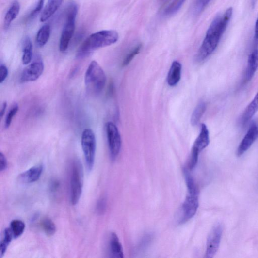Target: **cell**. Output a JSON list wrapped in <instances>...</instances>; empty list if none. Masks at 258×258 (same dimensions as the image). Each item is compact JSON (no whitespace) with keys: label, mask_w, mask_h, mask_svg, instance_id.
Wrapping results in <instances>:
<instances>
[{"label":"cell","mask_w":258,"mask_h":258,"mask_svg":"<svg viewBox=\"0 0 258 258\" xmlns=\"http://www.w3.org/2000/svg\"><path fill=\"white\" fill-rule=\"evenodd\" d=\"M233 14V8H229L223 15H218L213 20L197 53L196 60L198 62L204 61L214 52L227 27Z\"/></svg>","instance_id":"obj_1"},{"label":"cell","mask_w":258,"mask_h":258,"mask_svg":"<svg viewBox=\"0 0 258 258\" xmlns=\"http://www.w3.org/2000/svg\"><path fill=\"white\" fill-rule=\"evenodd\" d=\"M119 34L113 30L101 31L89 35L77 51L76 57L82 58L96 50L115 44L118 41Z\"/></svg>","instance_id":"obj_2"},{"label":"cell","mask_w":258,"mask_h":258,"mask_svg":"<svg viewBox=\"0 0 258 258\" xmlns=\"http://www.w3.org/2000/svg\"><path fill=\"white\" fill-rule=\"evenodd\" d=\"M186 181L188 190V195L181 209L179 223L188 222L195 215L199 207V192L197 186L188 170L185 171Z\"/></svg>","instance_id":"obj_3"},{"label":"cell","mask_w":258,"mask_h":258,"mask_svg":"<svg viewBox=\"0 0 258 258\" xmlns=\"http://www.w3.org/2000/svg\"><path fill=\"white\" fill-rule=\"evenodd\" d=\"M107 81L106 75L99 64L96 61L90 63L86 71L84 82L87 91L98 95L104 89Z\"/></svg>","instance_id":"obj_4"},{"label":"cell","mask_w":258,"mask_h":258,"mask_svg":"<svg viewBox=\"0 0 258 258\" xmlns=\"http://www.w3.org/2000/svg\"><path fill=\"white\" fill-rule=\"evenodd\" d=\"M79 11V6L76 2L71 1L66 11L65 24L61 35L59 49L61 52H64L68 48L75 30V21Z\"/></svg>","instance_id":"obj_5"},{"label":"cell","mask_w":258,"mask_h":258,"mask_svg":"<svg viewBox=\"0 0 258 258\" xmlns=\"http://www.w3.org/2000/svg\"><path fill=\"white\" fill-rule=\"evenodd\" d=\"M84 180L83 169L78 160L73 161L70 177V199L73 205L78 203L81 197Z\"/></svg>","instance_id":"obj_6"},{"label":"cell","mask_w":258,"mask_h":258,"mask_svg":"<svg viewBox=\"0 0 258 258\" xmlns=\"http://www.w3.org/2000/svg\"><path fill=\"white\" fill-rule=\"evenodd\" d=\"M81 145L85 160L87 169L92 171L95 162L97 141L94 131L90 129H85L81 136Z\"/></svg>","instance_id":"obj_7"},{"label":"cell","mask_w":258,"mask_h":258,"mask_svg":"<svg viewBox=\"0 0 258 258\" xmlns=\"http://www.w3.org/2000/svg\"><path fill=\"white\" fill-rule=\"evenodd\" d=\"M106 129L110 157L114 161L117 159L121 151V137L117 126L113 122H108Z\"/></svg>","instance_id":"obj_8"},{"label":"cell","mask_w":258,"mask_h":258,"mask_svg":"<svg viewBox=\"0 0 258 258\" xmlns=\"http://www.w3.org/2000/svg\"><path fill=\"white\" fill-rule=\"evenodd\" d=\"M44 64L40 56H37L33 61L22 72L20 81L22 83L33 82L40 78L44 72Z\"/></svg>","instance_id":"obj_9"},{"label":"cell","mask_w":258,"mask_h":258,"mask_svg":"<svg viewBox=\"0 0 258 258\" xmlns=\"http://www.w3.org/2000/svg\"><path fill=\"white\" fill-rule=\"evenodd\" d=\"M223 233V226L221 224L215 225L209 236L205 257L212 258L214 257L218 250Z\"/></svg>","instance_id":"obj_10"},{"label":"cell","mask_w":258,"mask_h":258,"mask_svg":"<svg viewBox=\"0 0 258 258\" xmlns=\"http://www.w3.org/2000/svg\"><path fill=\"white\" fill-rule=\"evenodd\" d=\"M258 137V126L255 122H252L250 126L249 130L239 146L237 154L238 157H241L247 152L252 146L255 141Z\"/></svg>","instance_id":"obj_11"},{"label":"cell","mask_w":258,"mask_h":258,"mask_svg":"<svg viewBox=\"0 0 258 258\" xmlns=\"http://www.w3.org/2000/svg\"><path fill=\"white\" fill-rule=\"evenodd\" d=\"M44 166L42 164L35 165L20 174L18 179L23 184H32L37 182L42 175Z\"/></svg>","instance_id":"obj_12"},{"label":"cell","mask_w":258,"mask_h":258,"mask_svg":"<svg viewBox=\"0 0 258 258\" xmlns=\"http://www.w3.org/2000/svg\"><path fill=\"white\" fill-rule=\"evenodd\" d=\"M210 142L209 129L205 124H202L200 133L196 139L191 151L199 154L203 150L208 146Z\"/></svg>","instance_id":"obj_13"},{"label":"cell","mask_w":258,"mask_h":258,"mask_svg":"<svg viewBox=\"0 0 258 258\" xmlns=\"http://www.w3.org/2000/svg\"><path fill=\"white\" fill-rule=\"evenodd\" d=\"M258 68V50L255 49L248 58L247 68L243 80L244 83H247L252 80Z\"/></svg>","instance_id":"obj_14"},{"label":"cell","mask_w":258,"mask_h":258,"mask_svg":"<svg viewBox=\"0 0 258 258\" xmlns=\"http://www.w3.org/2000/svg\"><path fill=\"white\" fill-rule=\"evenodd\" d=\"M258 111V92L242 113L240 119V124L242 126L247 124Z\"/></svg>","instance_id":"obj_15"},{"label":"cell","mask_w":258,"mask_h":258,"mask_svg":"<svg viewBox=\"0 0 258 258\" xmlns=\"http://www.w3.org/2000/svg\"><path fill=\"white\" fill-rule=\"evenodd\" d=\"M182 66L177 61L173 62L167 77V83L170 86H176L181 78Z\"/></svg>","instance_id":"obj_16"},{"label":"cell","mask_w":258,"mask_h":258,"mask_svg":"<svg viewBox=\"0 0 258 258\" xmlns=\"http://www.w3.org/2000/svg\"><path fill=\"white\" fill-rule=\"evenodd\" d=\"M109 247L111 257L117 258H123L124 257L122 244L118 236L114 233H112L110 235Z\"/></svg>","instance_id":"obj_17"},{"label":"cell","mask_w":258,"mask_h":258,"mask_svg":"<svg viewBox=\"0 0 258 258\" xmlns=\"http://www.w3.org/2000/svg\"><path fill=\"white\" fill-rule=\"evenodd\" d=\"M63 0H48L41 17V21L44 22L52 16L58 10Z\"/></svg>","instance_id":"obj_18"},{"label":"cell","mask_w":258,"mask_h":258,"mask_svg":"<svg viewBox=\"0 0 258 258\" xmlns=\"http://www.w3.org/2000/svg\"><path fill=\"white\" fill-rule=\"evenodd\" d=\"M20 9V4L18 1L16 0V1L13 2L5 17L4 22L5 29H8L13 21L17 17L19 14Z\"/></svg>","instance_id":"obj_19"},{"label":"cell","mask_w":258,"mask_h":258,"mask_svg":"<svg viewBox=\"0 0 258 258\" xmlns=\"http://www.w3.org/2000/svg\"><path fill=\"white\" fill-rule=\"evenodd\" d=\"M32 44L30 38L26 36L22 43V63L25 65L30 64L32 58Z\"/></svg>","instance_id":"obj_20"},{"label":"cell","mask_w":258,"mask_h":258,"mask_svg":"<svg viewBox=\"0 0 258 258\" xmlns=\"http://www.w3.org/2000/svg\"><path fill=\"white\" fill-rule=\"evenodd\" d=\"M50 34V25L46 24L38 31L36 37V44L38 47L42 48L48 43Z\"/></svg>","instance_id":"obj_21"},{"label":"cell","mask_w":258,"mask_h":258,"mask_svg":"<svg viewBox=\"0 0 258 258\" xmlns=\"http://www.w3.org/2000/svg\"><path fill=\"white\" fill-rule=\"evenodd\" d=\"M13 239H14V237L10 228H6L4 231L3 236L1 243H0V256L1 258H2L6 253Z\"/></svg>","instance_id":"obj_22"},{"label":"cell","mask_w":258,"mask_h":258,"mask_svg":"<svg viewBox=\"0 0 258 258\" xmlns=\"http://www.w3.org/2000/svg\"><path fill=\"white\" fill-rule=\"evenodd\" d=\"M206 108L207 106H206V103L203 101L200 102L196 107L192 115L191 119V123L193 126L198 124L205 113Z\"/></svg>","instance_id":"obj_23"},{"label":"cell","mask_w":258,"mask_h":258,"mask_svg":"<svg viewBox=\"0 0 258 258\" xmlns=\"http://www.w3.org/2000/svg\"><path fill=\"white\" fill-rule=\"evenodd\" d=\"M41 227L45 234L48 237L54 235L56 231V226L54 223L48 218L42 219L40 223Z\"/></svg>","instance_id":"obj_24"},{"label":"cell","mask_w":258,"mask_h":258,"mask_svg":"<svg viewBox=\"0 0 258 258\" xmlns=\"http://www.w3.org/2000/svg\"><path fill=\"white\" fill-rule=\"evenodd\" d=\"M25 227V224L19 219H15L11 222L10 228L14 239L19 238L23 234Z\"/></svg>","instance_id":"obj_25"},{"label":"cell","mask_w":258,"mask_h":258,"mask_svg":"<svg viewBox=\"0 0 258 258\" xmlns=\"http://www.w3.org/2000/svg\"><path fill=\"white\" fill-rule=\"evenodd\" d=\"M186 0H173V1L165 10V15L171 16L176 14L181 8Z\"/></svg>","instance_id":"obj_26"},{"label":"cell","mask_w":258,"mask_h":258,"mask_svg":"<svg viewBox=\"0 0 258 258\" xmlns=\"http://www.w3.org/2000/svg\"><path fill=\"white\" fill-rule=\"evenodd\" d=\"M141 48V44H139L133 48L125 57L122 63V66L124 67L128 65L134 58L140 53Z\"/></svg>","instance_id":"obj_27"},{"label":"cell","mask_w":258,"mask_h":258,"mask_svg":"<svg viewBox=\"0 0 258 258\" xmlns=\"http://www.w3.org/2000/svg\"><path fill=\"white\" fill-rule=\"evenodd\" d=\"M18 110L19 106L17 104L13 106V107L9 110L8 113L6 115L5 121V128L6 129H8L10 127L13 119L14 118L16 115L18 113Z\"/></svg>","instance_id":"obj_28"},{"label":"cell","mask_w":258,"mask_h":258,"mask_svg":"<svg viewBox=\"0 0 258 258\" xmlns=\"http://www.w3.org/2000/svg\"><path fill=\"white\" fill-rule=\"evenodd\" d=\"M211 0H196L194 10L196 14H199L207 6Z\"/></svg>","instance_id":"obj_29"},{"label":"cell","mask_w":258,"mask_h":258,"mask_svg":"<svg viewBox=\"0 0 258 258\" xmlns=\"http://www.w3.org/2000/svg\"><path fill=\"white\" fill-rule=\"evenodd\" d=\"M45 0H38V1L34 7V9L30 13V16H29V19H33L38 14H40V12L43 9V8L44 5Z\"/></svg>","instance_id":"obj_30"},{"label":"cell","mask_w":258,"mask_h":258,"mask_svg":"<svg viewBox=\"0 0 258 258\" xmlns=\"http://www.w3.org/2000/svg\"><path fill=\"white\" fill-rule=\"evenodd\" d=\"M107 208V201L105 198H100L96 206V212L99 215L104 214Z\"/></svg>","instance_id":"obj_31"},{"label":"cell","mask_w":258,"mask_h":258,"mask_svg":"<svg viewBox=\"0 0 258 258\" xmlns=\"http://www.w3.org/2000/svg\"><path fill=\"white\" fill-rule=\"evenodd\" d=\"M8 75V70L7 67L4 64H1L0 66V82L2 83L5 81Z\"/></svg>","instance_id":"obj_32"},{"label":"cell","mask_w":258,"mask_h":258,"mask_svg":"<svg viewBox=\"0 0 258 258\" xmlns=\"http://www.w3.org/2000/svg\"><path fill=\"white\" fill-rule=\"evenodd\" d=\"M8 167V161L5 154L2 152L0 153V171H5Z\"/></svg>","instance_id":"obj_33"},{"label":"cell","mask_w":258,"mask_h":258,"mask_svg":"<svg viewBox=\"0 0 258 258\" xmlns=\"http://www.w3.org/2000/svg\"><path fill=\"white\" fill-rule=\"evenodd\" d=\"M60 187V184L57 180H53L50 185V191L52 193H56L58 191Z\"/></svg>","instance_id":"obj_34"},{"label":"cell","mask_w":258,"mask_h":258,"mask_svg":"<svg viewBox=\"0 0 258 258\" xmlns=\"http://www.w3.org/2000/svg\"><path fill=\"white\" fill-rule=\"evenodd\" d=\"M254 40L255 43L258 44V17L255 24Z\"/></svg>","instance_id":"obj_35"},{"label":"cell","mask_w":258,"mask_h":258,"mask_svg":"<svg viewBox=\"0 0 258 258\" xmlns=\"http://www.w3.org/2000/svg\"><path fill=\"white\" fill-rule=\"evenodd\" d=\"M7 107V103L6 101H5L3 102V104L2 106L1 112H0V117H1V119H2L4 114L5 113L6 109Z\"/></svg>","instance_id":"obj_36"}]
</instances>
